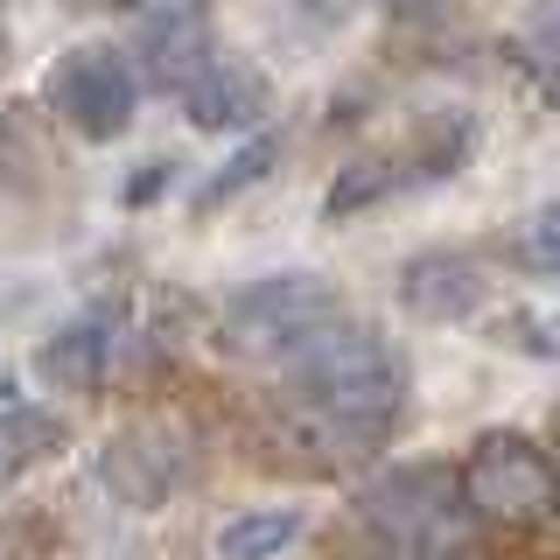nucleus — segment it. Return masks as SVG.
<instances>
[{
	"label": "nucleus",
	"mask_w": 560,
	"mask_h": 560,
	"mask_svg": "<svg viewBox=\"0 0 560 560\" xmlns=\"http://www.w3.org/2000/svg\"><path fill=\"white\" fill-rule=\"evenodd\" d=\"M280 378H288V399L302 407L329 442L343 448H372L399 428V407H407V358L399 343L372 323H323L308 343H294L280 358Z\"/></svg>",
	"instance_id": "f257e3e1"
},
{
	"label": "nucleus",
	"mask_w": 560,
	"mask_h": 560,
	"mask_svg": "<svg viewBox=\"0 0 560 560\" xmlns=\"http://www.w3.org/2000/svg\"><path fill=\"white\" fill-rule=\"evenodd\" d=\"M358 512L393 560H463L469 539H477V512H469L463 477H455L448 463L385 469L358 498Z\"/></svg>",
	"instance_id": "f03ea898"
},
{
	"label": "nucleus",
	"mask_w": 560,
	"mask_h": 560,
	"mask_svg": "<svg viewBox=\"0 0 560 560\" xmlns=\"http://www.w3.org/2000/svg\"><path fill=\"white\" fill-rule=\"evenodd\" d=\"M455 477H463V498H469L477 518H498V525L560 518V463L533 442V434H518V428L477 434Z\"/></svg>",
	"instance_id": "7ed1b4c3"
},
{
	"label": "nucleus",
	"mask_w": 560,
	"mask_h": 560,
	"mask_svg": "<svg viewBox=\"0 0 560 560\" xmlns=\"http://www.w3.org/2000/svg\"><path fill=\"white\" fill-rule=\"evenodd\" d=\"M343 315V294L329 273H259L224 302V343L245 350V358H288L294 343H308L323 323Z\"/></svg>",
	"instance_id": "20e7f679"
},
{
	"label": "nucleus",
	"mask_w": 560,
	"mask_h": 560,
	"mask_svg": "<svg viewBox=\"0 0 560 560\" xmlns=\"http://www.w3.org/2000/svg\"><path fill=\"white\" fill-rule=\"evenodd\" d=\"M43 98H49V113L78 140H92V148L127 140L133 119H140V78H133L127 49H113V43H70L63 57L49 63Z\"/></svg>",
	"instance_id": "39448f33"
},
{
	"label": "nucleus",
	"mask_w": 560,
	"mask_h": 560,
	"mask_svg": "<svg viewBox=\"0 0 560 560\" xmlns=\"http://www.w3.org/2000/svg\"><path fill=\"white\" fill-rule=\"evenodd\" d=\"M183 434L162 428V420H133V428H119L113 442L98 448V483L113 490L127 512H162L175 498V483H183Z\"/></svg>",
	"instance_id": "423d86ee"
},
{
	"label": "nucleus",
	"mask_w": 560,
	"mask_h": 560,
	"mask_svg": "<svg viewBox=\"0 0 560 560\" xmlns=\"http://www.w3.org/2000/svg\"><path fill=\"white\" fill-rule=\"evenodd\" d=\"M490 302V273L477 253H455V245H434V253H413L399 267V308L420 315V323H469Z\"/></svg>",
	"instance_id": "0eeeda50"
},
{
	"label": "nucleus",
	"mask_w": 560,
	"mask_h": 560,
	"mask_svg": "<svg viewBox=\"0 0 560 560\" xmlns=\"http://www.w3.org/2000/svg\"><path fill=\"white\" fill-rule=\"evenodd\" d=\"M175 98H183V119L197 133H245L273 113V78L245 57H210Z\"/></svg>",
	"instance_id": "6e6552de"
},
{
	"label": "nucleus",
	"mask_w": 560,
	"mask_h": 560,
	"mask_svg": "<svg viewBox=\"0 0 560 560\" xmlns=\"http://www.w3.org/2000/svg\"><path fill=\"white\" fill-rule=\"evenodd\" d=\"M127 63H133V78L154 84V92H183V84L210 63V14H203V0L168 8V14H140Z\"/></svg>",
	"instance_id": "1a4fd4ad"
},
{
	"label": "nucleus",
	"mask_w": 560,
	"mask_h": 560,
	"mask_svg": "<svg viewBox=\"0 0 560 560\" xmlns=\"http://www.w3.org/2000/svg\"><path fill=\"white\" fill-rule=\"evenodd\" d=\"M113 350H119V308L98 302V308L70 315L57 337L35 350V378L57 385V393H92L113 372Z\"/></svg>",
	"instance_id": "9d476101"
},
{
	"label": "nucleus",
	"mask_w": 560,
	"mask_h": 560,
	"mask_svg": "<svg viewBox=\"0 0 560 560\" xmlns=\"http://www.w3.org/2000/svg\"><path fill=\"white\" fill-rule=\"evenodd\" d=\"M399 189H420L413 140H393V148H372V154H358V162H343L337 183H329V197H323V218L350 224V218H364V210L393 203Z\"/></svg>",
	"instance_id": "9b49d317"
},
{
	"label": "nucleus",
	"mask_w": 560,
	"mask_h": 560,
	"mask_svg": "<svg viewBox=\"0 0 560 560\" xmlns=\"http://www.w3.org/2000/svg\"><path fill=\"white\" fill-rule=\"evenodd\" d=\"M63 448H70L63 413H49V407H22V399H0V490H8L14 477H28V469L57 463Z\"/></svg>",
	"instance_id": "f8f14e48"
},
{
	"label": "nucleus",
	"mask_w": 560,
	"mask_h": 560,
	"mask_svg": "<svg viewBox=\"0 0 560 560\" xmlns=\"http://www.w3.org/2000/svg\"><path fill=\"white\" fill-rule=\"evenodd\" d=\"M294 539H302V512H294V504H259V512L224 518L218 560H280Z\"/></svg>",
	"instance_id": "ddd939ff"
},
{
	"label": "nucleus",
	"mask_w": 560,
	"mask_h": 560,
	"mask_svg": "<svg viewBox=\"0 0 560 560\" xmlns=\"http://www.w3.org/2000/svg\"><path fill=\"white\" fill-rule=\"evenodd\" d=\"M273 168H280V133H253V140H238V148L197 183V218H203V210H224L232 197H245V189L267 183Z\"/></svg>",
	"instance_id": "4468645a"
},
{
	"label": "nucleus",
	"mask_w": 560,
	"mask_h": 560,
	"mask_svg": "<svg viewBox=\"0 0 560 560\" xmlns=\"http://www.w3.org/2000/svg\"><path fill=\"white\" fill-rule=\"evenodd\" d=\"M483 337L512 358H533V364H560V308H539V302H518V308H498L483 323Z\"/></svg>",
	"instance_id": "2eb2a0df"
},
{
	"label": "nucleus",
	"mask_w": 560,
	"mask_h": 560,
	"mask_svg": "<svg viewBox=\"0 0 560 560\" xmlns=\"http://www.w3.org/2000/svg\"><path fill=\"white\" fill-rule=\"evenodd\" d=\"M504 57H512V70L525 84H533L547 105H560V14L539 28H518L512 43H504Z\"/></svg>",
	"instance_id": "dca6fc26"
},
{
	"label": "nucleus",
	"mask_w": 560,
	"mask_h": 560,
	"mask_svg": "<svg viewBox=\"0 0 560 560\" xmlns=\"http://www.w3.org/2000/svg\"><path fill=\"white\" fill-rule=\"evenodd\" d=\"M512 267L560 280V210H547V218H533V224H525V232L512 238Z\"/></svg>",
	"instance_id": "f3484780"
},
{
	"label": "nucleus",
	"mask_w": 560,
	"mask_h": 560,
	"mask_svg": "<svg viewBox=\"0 0 560 560\" xmlns=\"http://www.w3.org/2000/svg\"><path fill=\"white\" fill-rule=\"evenodd\" d=\"M168 183H175V162H168V154H154V162H140V168L127 175L119 203H127V210H140V203H162V197H168Z\"/></svg>",
	"instance_id": "a211bd4d"
},
{
	"label": "nucleus",
	"mask_w": 560,
	"mask_h": 560,
	"mask_svg": "<svg viewBox=\"0 0 560 560\" xmlns=\"http://www.w3.org/2000/svg\"><path fill=\"white\" fill-rule=\"evenodd\" d=\"M127 8V22H140V14H168V8H189V0H119Z\"/></svg>",
	"instance_id": "6ab92c4d"
},
{
	"label": "nucleus",
	"mask_w": 560,
	"mask_h": 560,
	"mask_svg": "<svg viewBox=\"0 0 560 560\" xmlns=\"http://www.w3.org/2000/svg\"><path fill=\"white\" fill-rule=\"evenodd\" d=\"M0 399H8V358H0Z\"/></svg>",
	"instance_id": "aec40b11"
}]
</instances>
